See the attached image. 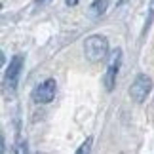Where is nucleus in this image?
<instances>
[{"instance_id": "1", "label": "nucleus", "mask_w": 154, "mask_h": 154, "mask_svg": "<svg viewBox=\"0 0 154 154\" xmlns=\"http://www.w3.org/2000/svg\"><path fill=\"white\" fill-rule=\"evenodd\" d=\"M84 53L86 59L91 63H99L109 55V40L103 34H91V36L86 38L84 44Z\"/></svg>"}, {"instance_id": "2", "label": "nucleus", "mask_w": 154, "mask_h": 154, "mask_svg": "<svg viewBox=\"0 0 154 154\" xmlns=\"http://www.w3.org/2000/svg\"><path fill=\"white\" fill-rule=\"evenodd\" d=\"M152 86H154V82H152L150 76L145 74V72H141V74L135 76L133 84L129 86V97H131L135 103H143L145 99L150 95Z\"/></svg>"}, {"instance_id": "3", "label": "nucleus", "mask_w": 154, "mask_h": 154, "mask_svg": "<svg viewBox=\"0 0 154 154\" xmlns=\"http://www.w3.org/2000/svg\"><path fill=\"white\" fill-rule=\"evenodd\" d=\"M122 67V50L116 48L114 51L110 53V59H109V65H106V70H105V76H103V84H105V90L106 91H112L116 86V78H118V70Z\"/></svg>"}, {"instance_id": "4", "label": "nucleus", "mask_w": 154, "mask_h": 154, "mask_svg": "<svg viewBox=\"0 0 154 154\" xmlns=\"http://www.w3.org/2000/svg\"><path fill=\"white\" fill-rule=\"evenodd\" d=\"M55 93H57V82L53 78H48V80L40 82V84L32 90L31 99L36 105H48V103H51L53 99H55Z\"/></svg>"}, {"instance_id": "5", "label": "nucleus", "mask_w": 154, "mask_h": 154, "mask_svg": "<svg viewBox=\"0 0 154 154\" xmlns=\"http://www.w3.org/2000/svg\"><path fill=\"white\" fill-rule=\"evenodd\" d=\"M23 67H25V55L17 53V55L10 59V65L6 67V76H4V84H6V88H10V91H15Z\"/></svg>"}, {"instance_id": "6", "label": "nucleus", "mask_w": 154, "mask_h": 154, "mask_svg": "<svg viewBox=\"0 0 154 154\" xmlns=\"http://www.w3.org/2000/svg\"><path fill=\"white\" fill-rule=\"evenodd\" d=\"M106 8H109V0H93L90 6V15L91 17H101Z\"/></svg>"}, {"instance_id": "7", "label": "nucleus", "mask_w": 154, "mask_h": 154, "mask_svg": "<svg viewBox=\"0 0 154 154\" xmlns=\"http://www.w3.org/2000/svg\"><path fill=\"white\" fill-rule=\"evenodd\" d=\"M154 23V0H150V4H149V14H146V19H145V27H143V31H141V36H146V32H149V29L150 25Z\"/></svg>"}, {"instance_id": "8", "label": "nucleus", "mask_w": 154, "mask_h": 154, "mask_svg": "<svg viewBox=\"0 0 154 154\" xmlns=\"http://www.w3.org/2000/svg\"><path fill=\"white\" fill-rule=\"evenodd\" d=\"M91 137H88L86 141H84V143H82V146H80V149L78 150H76V152H78V154H84V152H90V149H91Z\"/></svg>"}, {"instance_id": "9", "label": "nucleus", "mask_w": 154, "mask_h": 154, "mask_svg": "<svg viewBox=\"0 0 154 154\" xmlns=\"http://www.w3.org/2000/svg\"><path fill=\"white\" fill-rule=\"evenodd\" d=\"M65 4H67L69 8H72V6H76V4H78V0H65Z\"/></svg>"}, {"instance_id": "10", "label": "nucleus", "mask_w": 154, "mask_h": 154, "mask_svg": "<svg viewBox=\"0 0 154 154\" xmlns=\"http://www.w3.org/2000/svg\"><path fill=\"white\" fill-rule=\"evenodd\" d=\"M46 2H48V0H36V4H38V6H44Z\"/></svg>"}, {"instance_id": "11", "label": "nucleus", "mask_w": 154, "mask_h": 154, "mask_svg": "<svg viewBox=\"0 0 154 154\" xmlns=\"http://www.w3.org/2000/svg\"><path fill=\"white\" fill-rule=\"evenodd\" d=\"M124 2H126V0H118V4H120V6H122V4H124Z\"/></svg>"}]
</instances>
